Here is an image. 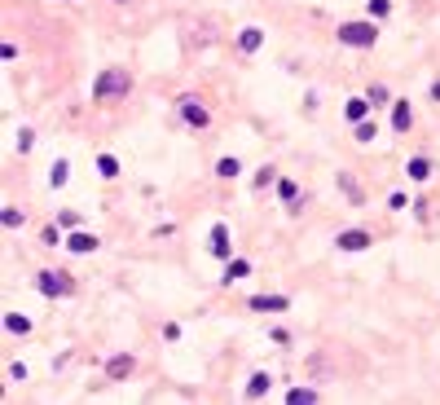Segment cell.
Masks as SVG:
<instances>
[{"label": "cell", "instance_id": "1", "mask_svg": "<svg viewBox=\"0 0 440 405\" xmlns=\"http://www.w3.org/2000/svg\"><path fill=\"white\" fill-rule=\"evenodd\" d=\"M124 93H128V75L124 71H102V75H97V84H93L97 102H110V97H124Z\"/></svg>", "mask_w": 440, "mask_h": 405}, {"label": "cell", "instance_id": "2", "mask_svg": "<svg viewBox=\"0 0 440 405\" xmlns=\"http://www.w3.org/2000/svg\"><path fill=\"white\" fill-rule=\"evenodd\" d=\"M339 40L352 44V48H370L374 40H379V27L374 22H348V27H339Z\"/></svg>", "mask_w": 440, "mask_h": 405}, {"label": "cell", "instance_id": "3", "mask_svg": "<svg viewBox=\"0 0 440 405\" xmlns=\"http://www.w3.org/2000/svg\"><path fill=\"white\" fill-rule=\"evenodd\" d=\"M36 286L44 291V296H67V291H71V278H62V273L44 269V273H36Z\"/></svg>", "mask_w": 440, "mask_h": 405}, {"label": "cell", "instance_id": "4", "mask_svg": "<svg viewBox=\"0 0 440 405\" xmlns=\"http://www.w3.org/2000/svg\"><path fill=\"white\" fill-rule=\"evenodd\" d=\"M251 309L255 313H282V309H291V300L286 296H251Z\"/></svg>", "mask_w": 440, "mask_h": 405}, {"label": "cell", "instance_id": "5", "mask_svg": "<svg viewBox=\"0 0 440 405\" xmlns=\"http://www.w3.org/2000/svg\"><path fill=\"white\" fill-rule=\"evenodd\" d=\"M366 247H370L366 230H344V234H339V251H366Z\"/></svg>", "mask_w": 440, "mask_h": 405}, {"label": "cell", "instance_id": "6", "mask_svg": "<svg viewBox=\"0 0 440 405\" xmlns=\"http://www.w3.org/2000/svg\"><path fill=\"white\" fill-rule=\"evenodd\" d=\"M181 115H185L189 128H207V124H211V115H207L203 106H194V102H181Z\"/></svg>", "mask_w": 440, "mask_h": 405}, {"label": "cell", "instance_id": "7", "mask_svg": "<svg viewBox=\"0 0 440 405\" xmlns=\"http://www.w3.org/2000/svg\"><path fill=\"white\" fill-rule=\"evenodd\" d=\"M410 119H414L410 102H396V106H392V133H410Z\"/></svg>", "mask_w": 440, "mask_h": 405}, {"label": "cell", "instance_id": "8", "mask_svg": "<svg viewBox=\"0 0 440 405\" xmlns=\"http://www.w3.org/2000/svg\"><path fill=\"white\" fill-rule=\"evenodd\" d=\"M211 255H216V260H225V255H229V230H225V225H216V230H211Z\"/></svg>", "mask_w": 440, "mask_h": 405}, {"label": "cell", "instance_id": "9", "mask_svg": "<svg viewBox=\"0 0 440 405\" xmlns=\"http://www.w3.org/2000/svg\"><path fill=\"white\" fill-rule=\"evenodd\" d=\"M128 375H133V357H115V361H106V379H128Z\"/></svg>", "mask_w": 440, "mask_h": 405}, {"label": "cell", "instance_id": "10", "mask_svg": "<svg viewBox=\"0 0 440 405\" xmlns=\"http://www.w3.org/2000/svg\"><path fill=\"white\" fill-rule=\"evenodd\" d=\"M405 172H410L414 181H427V176H432V164H427V159H422V154H414L410 164H405Z\"/></svg>", "mask_w": 440, "mask_h": 405}, {"label": "cell", "instance_id": "11", "mask_svg": "<svg viewBox=\"0 0 440 405\" xmlns=\"http://www.w3.org/2000/svg\"><path fill=\"white\" fill-rule=\"evenodd\" d=\"M260 40H265V36H260V27H247V31L238 36V48H242V53H255Z\"/></svg>", "mask_w": 440, "mask_h": 405}, {"label": "cell", "instance_id": "12", "mask_svg": "<svg viewBox=\"0 0 440 405\" xmlns=\"http://www.w3.org/2000/svg\"><path fill=\"white\" fill-rule=\"evenodd\" d=\"M97 172H102L106 181H115V176H119V159L115 154H97Z\"/></svg>", "mask_w": 440, "mask_h": 405}, {"label": "cell", "instance_id": "13", "mask_svg": "<svg viewBox=\"0 0 440 405\" xmlns=\"http://www.w3.org/2000/svg\"><path fill=\"white\" fill-rule=\"evenodd\" d=\"M67 242H71V251H84V255H88V251H97V238H93V234H79V230H75Z\"/></svg>", "mask_w": 440, "mask_h": 405}, {"label": "cell", "instance_id": "14", "mask_svg": "<svg viewBox=\"0 0 440 405\" xmlns=\"http://www.w3.org/2000/svg\"><path fill=\"white\" fill-rule=\"evenodd\" d=\"M251 273V265L247 260H229V269H225V282H242Z\"/></svg>", "mask_w": 440, "mask_h": 405}, {"label": "cell", "instance_id": "15", "mask_svg": "<svg viewBox=\"0 0 440 405\" xmlns=\"http://www.w3.org/2000/svg\"><path fill=\"white\" fill-rule=\"evenodd\" d=\"M344 115H348V124H361L366 119V102H361V97H352V102L344 106Z\"/></svg>", "mask_w": 440, "mask_h": 405}, {"label": "cell", "instance_id": "16", "mask_svg": "<svg viewBox=\"0 0 440 405\" xmlns=\"http://www.w3.org/2000/svg\"><path fill=\"white\" fill-rule=\"evenodd\" d=\"M5 326H9L13 335H27V331H31V321H27L22 313H9V317H5Z\"/></svg>", "mask_w": 440, "mask_h": 405}, {"label": "cell", "instance_id": "17", "mask_svg": "<svg viewBox=\"0 0 440 405\" xmlns=\"http://www.w3.org/2000/svg\"><path fill=\"white\" fill-rule=\"evenodd\" d=\"M265 392H269V375H255L247 383V397H265Z\"/></svg>", "mask_w": 440, "mask_h": 405}, {"label": "cell", "instance_id": "18", "mask_svg": "<svg viewBox=\"0 0 440 405\" xmlns=\"http://www.w3.org/2000/svg\"><path fill=\"white\" fill-rule=\"evenodd\" d=\"M216 172H220V176H238V172H242V164H238V159H220Z\"/></svg>", "mask_w": 440, "mask_h": 405}, {"label": "cell", "instance_id": "19", "mask_svg": "<svg viewBox=\"0 0 440 405\" xmlns=\"http://www.w3.org/2000/svg\"><path fill=\"white\" fill-rule=\"evenodd\" d=\"M48 185H67V164H53V172H48Z\"/></svg>", "mask_w": 440, "mask_h": 405}, {"label": "cell", "instance_id": "20", "mask_svg": "<svg viewBox=\"0 0 440 405\" xmlns=\"http://www.w3.org/2000/svg\"><path fill=\"white\" fill-rule=\"evenodd\" d=\"M374 133H379V128H374V124H366V119L356 124V141H374Z\"/></svg>", "mask_w": 440, "mask_h": 405}, {"label": "cell", "instance_id": "21", "mask_svg": "<svg viewBox=\"0 0 440 405\" xmlns=\"http://www.w3.org/2000/svg\"><path fill=\"white\" fill-rule=\"evenodd\" d=\"M370 13H374V18H387V13H392V5H387V0H370Z\"/></svg>", "mask_w": 440, "mask_h": 405}, {"label": "cell", "instance_id": "22", "mask_svg": "<svg viewBox=\"0 0 440 405\" xmlns=\"http://www.w3.org/2000/svg\"><path fill=\"white\" fill-rule=\"evenodd\" d=\"M370 102H374V106H387V88L374 84V88H370Z\"/></svg>", "mask_w": 440, "mask_h": 405}, {"label": "cell", "instance_id": "23", "mask_svg": "<svg viewBox=\"0 0 440 405\" xmlns=\"http://www.w3.org/2000/svg\"><path fill=\"white\" fill-rule=\"evenodd\" d=\"M58 225H62V230H75L79 216H75V212H62V216H58Z\"/></svg>", "mask_w": 440, "mask_h": 405}, {"label": "cell", "instance_id": "24", "mask_svg": "<svg viewBox=\"0 0 440 405\" xmlns=\"http://www.w3.org/2000/svg\"><path fill=\"white\" fill-rule=\"evenodd\" d=\"M278 194H282V199L291 203V199H295V194H300V190H295V185H291V181H278Z\"/></svg>", "mask_w": 440, "mask_h": 405}, {"label": "cell", "instance_id": "25", "mask_svg": "<svg viewBox=\"0 0 440 405\" xmlns=\"http://www.w3.org/2000/svg\"><path fill=\"white\" fill-rule=\"evenodd\" d=\"M432 102H440V79H436V84H432Z\"/></svg>", "mask_w": 440, "mask_h": 405}]
</instances>
